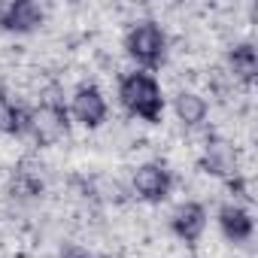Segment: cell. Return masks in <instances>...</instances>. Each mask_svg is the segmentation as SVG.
I'll list each match as a JSON object with an SVG mask.
<instances>
[{
    "mask_svg": "<svg viewBox=\"0 0 258 258\" xmlns=\"http://www.w3.org/2000/svg\"><path fill=\"white\" fill-rule=\"evenodd\" d=\"M207 228V213L201 204H182L176 213H173V231L176 237H182L185 243H195Z\"/></svg>",
    "mask_w": 258,
    "mask_h": 258,
    "instance_id": "obj_6",
    "label": "cell"
},
{
    "mask_svg": "<svg viewBox=\"0 0 258 258\" xmlns=\"http://www.w3.org/2000/svg\"><path fill=\"white\" fill-rule=\"evenodd\" d=\"M25 127H28V115L22 112V106H16V100H10L7 91H0V131L22 134Z\"/></svg>",
    "mask_w": 258,
    "mask_h": 258,
    "instance_id": "obj_9",
    "label": "cell"
},
{
    "mask_svg": "<svg viewBox=\"0 0 258 258\" xmlns=\"http://www.w3.org/2000/svg\"><path fill=\"white\" fill-rule=\"evenodd\" d=\"M118 94H121V103L131 109L134 115H140L146 121H158L161 118L164 97H161L158 82L149 73H131V76H124Z\"/></svg>",
    "mask_w": 258,
    "mask_h": 258,
    "instance_id": "obj_1",
    "label": "cell"
},
{
    "mask_svg": "<svg viewBox=\"0 0 258 258\" xmlns=\"http://www.w3.org/2000/svg\"><path fill=\"white\" fill-rule=\"evenodd\" d=\"M61 258H91V255H88L85 249H67V252H64Z\"/></svg>",
    "mask_w": 258,
    "mask_h": 258,
    "instance_id": "obj_12",
    "label": "cell"
},
{
    "mask_svg": "<svg viewBox=\"0 0 258 258\" xmlns=\"http://www.w3.org/2000/svg\"><path fill=\"white\" fill-rule=\"evenodd\" d=\"M219 225H222L225 237L234 240V243H243V240L252 237V219H249V213H246L243 207H237V204H228V207L219 210Z\"/></svg>",
    "mask_w": 258,
    "mask_h": 258,
    "instance_id": "obj_7",
    "label": "cell"
},
{
    "mask_svg": "<svg viewBox=\"0 0 258 258\" xmlns=\"http://www.w3.org/2000/svg\"><path fill=\"white\" fill-rule=\"evenodd\" d=\"M231 67H234V73H237L243 82H252V79H255V70H258L255 49H252V46H237V49L231 52Z\"/></svg>",
    "mask_w": 258,
    "mask_h": 258,
    "instance_id": "obj_10",
    "label": "cell"
},
{
    "mask_svg": "<svg viewBox=\"0 0 258 258\" xmlns=\"http://www.w3.org/2000/svg\"><path fill=\"white\" fill-rule=\"evenodd\" d=\"M0 25L16 34H28L43 25V10L31 0H10V4H0Z\"/></svg>",
    "mask_w": 258,
    "mask_h": 258,
    "instance_id": "obj_3",
    "label": "cell"
},
{
    "mask_svg": "<svg viewBox=\"0 0 258 258\" xmlns=\"http://www.w3.org/2000/svg\"><path fill=\"white\" fill-rule=\"evenodd\" d=\"M134 188L143 201H152V204H161L167 195H170V173L161 167V164H143L134 176Z\"/></svg>",
    "mask_w": 258,
    "mask_h": 258,
    "instance_id": "obj_4",
    "label": "cell"
},
{
    "mask_svg": "<svg viewBox=\"0 0 258 258\" xmlns=\"http://www.w3.org/2000/svg\"><path fill=\"white\" fill-rule=\"evenodd\" d=\"M176 112H179V118H182L185 124H198V121L204 118L207 106H204V100H201L198 94H179V100H176Z\"/></svg>",
    "mask_w": 258,
    "mask_h": 258,
    "instance_id": "obj_11",
    "label": "cell"
},
{
    "mask_svg": "<svg viewBox=\"0 0 258 258\" xmlns=\"http://www.w3.org/2000/svg\"><path fill=\"white\" fill-rule=\"evenodd\" d=\"M34 127H37V134L43 140H55V137H61L67 131V112H61L58 106H46V109L37 112Z\"/></svg>",
    "mask_w": 258,
    "mask_h": 258,
    "instance_id": "obj_8",
    "label": "cell"
},
{
    "mask_svg": "<svg viewBox=\"0 0 258 258\" xmlns=\"http://www.w3.org/2000/svg\"><path fill=\"white\" fill-rule=\"evenodd\" d=\"M124 46H127V55L143 67H158L164 61V52H167L164 31L155 22H140L137 28H131Z\"/></svg>",
    "mask_w": 258,
    "mask_h": 258,
    "instance_id": "obj_2",
    "label": "cell"
},
{
    "mask_svg": "<svg viewBox=\"0 0 258 258\" xmlns=\"http://www.w3.org/2000/svg\"><path fill=\"white\" fill-rule=\"evenodd\" d=\"M73 115L85 124V127H97L106 118V100L94 85H85L76 91L73 97Z\"/></svg>",
    "mask_w": 258,
    "mask_h": 258,
    "instance_id": "obj_5",
    "label": "cell"
}]
</instances>
